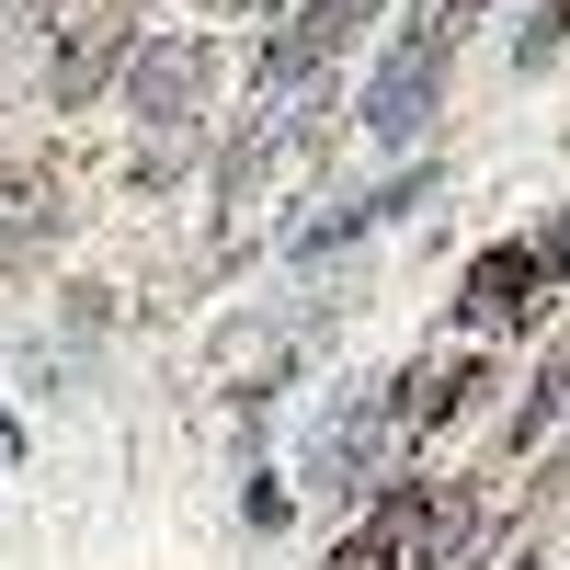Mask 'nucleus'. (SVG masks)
Instances as JSON below:
<instances>
[{
    "instance_id": "f257e3e1",
    "label": "nucleus",
    "mask_w": 570,
    "mask_h": 570,
    "mask_svg": "<svg viewBox=\"0 0 570 570\" xmlns=\"http://www.w3.org/2000/svg\"><path fill=\"white\" fill-rule=\"evenodd\" d=\"M434 104H445V35H400L389 69L365 80V137L376 149H411V137L434 126Z\"/></svg>"
},
{
    "instance_id": "f03ea898",
    "label": "nucleus",
    "mask_w": 570,
    "mask_h": 570,
    "mask_svg": "<svg viewBox=\"0 0 570 570\" xmlns=\"http://www.w3.org/2000/svg\"><path fill=\"white\" fill-rule=\"evenodd\" d=\"M570 263V217L548 228V240L525 252V240H502V252H480V274H468V320H525L537 297H548V274Z\"/></svg>"
},
{
    "instance_id": "7ed1b4c3",
    "label": "nucleus",
    "mask_w": 570,
    "mask_h": 570,
    "mask_svg": "<svg viewBox=\"0 0 570 570\" xmlns=\"http://www.w3.org/2000/svg\"><path fill=\"white\" fill-rule=\"evenodd\" d=\"M206 80H217V46L171 35V46H137V69H126V104L149 115V126H183V115L206 104Z\"/></svg>"
},
{
    "instance_id": "20e7f679",
    "label": "nucleus",
    "mask_w": 570,
    "mask_h": 570,
    "mask_svg": "<svg viewBox=\"0 0 570 570\" xmlns=\"http://www.w3.org/2000/svg\"><path fill=\"white\" fill-rule=\"evenodd\" d=\"M343 23H354V12H331V0H308V12H285V35L263 46V80H274V91H285V80H308V69L331 58V46H343Z\"/></svg>"
},
{
    "instance_id": "39448f33",
    "label": "nucleus",
    "mask_w": 570,
    "mask_h": 570,
    "mask_svg": "<svg viewBox=\"0 0 570 570\" xmlns=\"http://www.w3.org/2000/svg\"><path fill=\"white\" fill-rule=\"evenodd\" d=\"M365 456H376V411H343V422H320L308 480H320V491H354V480H365Z\"/></svg>"
},
{
    "instance_id": "423d86ee",
    "label": "nucleus",
    "mask_w": 570,
    "mask_h": 570,
    "mask_svg": "<svg viewBox=\"0 0 570 570\" xmlns=\"http://www.w3.org/2000/svg\"><path fill=\"white\" fill-rule=\"evenodd\" d=\"M115 58H126V23H115V12H104V23H80V35L58 46V104H80V91L104 80Z\"/></svg>"
},
{
    "instance_id": "0eeeda50",
    "label": "nucleus",
    "mask_w": 570,
    "mask_h": 570,
    "mask_svg": "<svg viewBox=\"0 0 570 570\" xmlns=\"http://www.w3.org/2000/svg\"><path fill=\"white\" fill-rule=\"evenodd\" d=\"M559 411H570V331H559V354H548V376H537V400H525V434H548Z\"/></svg>"
},
{
    "instance_id": "6e6552de",
    "label": "nucleus",
    "mask_w": 570,
    "mask_h": 570,
    "mask_svg": "<svg viewBox=\"0 0 570 570\" xmlns=\"http://www.w3.org/2000/svg\"><path fill=\"white\" fill-rule=\"evenodd\" d=\"M320 570H400V525H365V537H343Z\"/></svg>"
},
{
    "instance_id": "1a4fd4ad",
    "label": "nucleus",
    "mask_w": 570,
    "mask_h": 570,
    "mask_svg": "<svg viewBox=\"0 0 570 570\" xmlns=\"http://www.w3.org/2000/svg\"><path fill=\"white\" fill-rule=\"evenodd\" d=\"M491 0H422V35H456V23H480Z\"/></svg>"
},
{
    "instance_id": "9d476101",
    "label": "nucleus",
    "mask_w": 570,
    "mask_h": 570,
    "mask_svg": "<svg viewBox=\"0 0 570 570\" xmlns=\"http://www.w3.org/2000/svg\"><path fill=\"white\" fill-rule=\"evenodd\" d=\"M331 12H376V0H331Z\"/></svg>"
},
{
    "instance_id": "9b49d317",
    "label": "nucleus",
    "mask_w": 570,
    "mask_h": 570,
    "mask_svg": "<svg viewBox=\"0 0 570 570\" xmlns=\"http://www.w3.org/2000/svg\"><path fill=\"white\" fill-rule=\"evenodd\" d=\"M525 570H537V559H525Z\"/></svg>"
}]
</instances>
